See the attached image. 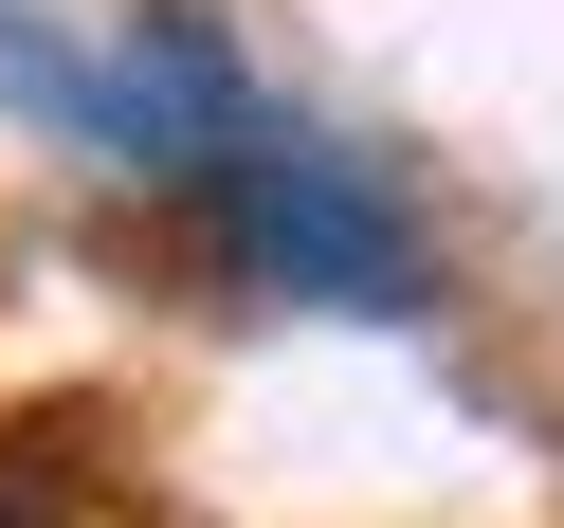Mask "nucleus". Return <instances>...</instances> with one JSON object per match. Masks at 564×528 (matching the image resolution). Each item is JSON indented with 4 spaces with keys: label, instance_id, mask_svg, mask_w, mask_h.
Here are the masks:
<instances>
[{
    "label": "nucleus",
    "instance_id": "obj_1",
    "mask_svg": "<svg viewBox=\"0 0 564 528\" xmlns=\"http://www.w3.org/2000/svg\"><path fill=\"white\" fill-rule=\"evenodd\" d=\"M200 201H219V237L273 273V292H310V310H419V219L346 147H310V128L256 110L219 164H200Z\"/></svg>",
    "mask_w": 564,
    "mask_h": 528
},
{
    "label": "nucleus",
    "instance_id": "obj_2",
    "mask_svg": "<svg viewBox=\"0 0 564 528\" xmlns=\"http://www.w3.org/2000/svg\"><path fill=\"white\" fill-rule=\"evenodd\" d=\"M0 528H37V510H19V492H0Z\"/></svg>",
    "mask_w": 564,
    "mask_h": 528
}]
</instances>
